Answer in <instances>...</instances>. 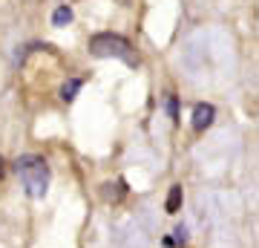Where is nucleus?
Wrapping results in <instances>:
<instances>
[{
    "mask_svg": "<svg viewBox=\"0 0 259 248\" xmlns=\"http://www.w3.org/2000/svg\"><path fill=\"white\" fill-rule=\"evenodd\" d=\"M15 170H18L20 182L26 188V193L32 199H40L49 188V165L44 156H35V153H26L15 162Z\"/></svg>",
    "mask_w": 259,
    "mask_h": 248,
    "instance_id": "obj_1",
    "label": "nucleus"
},
{
    "mask_svg": "<svg viewBox=\"0 0 259 248\" xmlns=\"http://www.w3.org/2000/svg\"><path fill=\"white\" fill-rule=\"evenodd\" d=\"M90 52L95 58H118V61H127V64H136L133 58V44L127 38L112 35V32H98V35L90 38Z\"/></svg>",
    "mask_w": 259,
    "mask_h": 248,
    "instance_id": "obj_2",
    "label": "nucleus"
},
{
    "mask_svg": "<svg viewBox=\"0 0 259 248\" xmlns=\"http://www.w3.org/2000/svg\"><path fill=\"white\" fill-rule=\"evenodd\" d=\"M213 119H216V107L213 104H196L193 107V130L196 133L207 130L213 124Z\"/></svg>",
    "mask_w": 259,
    "mask_h": 248,
    "instance_id": "obj_3",
    "label": "nucleus"
},
{
    "mask_svg": "<svg viewBox=\"0 0 259 248\" xmlns=\"http://www.w3.org/2000/svg\"><path fill=\"white\" fill-rule=\"evenodd\" d=\"M182 199H185V191H182V185H173L170 193H167V202H164V211L167 214H176L182 208Z\"/></svg>",
    "mask_w": 259,
    "mask_h": 248,
    "instance_id": "obj_4",
    "label": "nucleus"
},
{
    "mask_svg": "<svg viewBox=\"0 0 259 248\" xmlns=\"http://www.w3.org/2000/svg\"><path fill=\"white\" fill-rule=\"evenodd\" d=\"M83 87V81L81 78H69V81L64 84V87H61V101H75V95H78V90H81Z\"/></svg>",
    "mask_w": 259,
    "mask_h": 248,
    "instance_id": "obj_5",
    "label": "nucleus"
},
{
    "mask_svg": "<svg viewBox=\"0 0 259 248\" xmlns=\"http://www.w3.org/2000/svg\"><path fill=\"white\" fill-rule=\"evenodd\" d=\"M72 9L69 6H58L55 12H52V26H66V23H72Z\"/></svg>",
    "mask_w": 259,
    "mask_h": 248,
    "instance_id": "obj_6",
    "label": "nucleus"
},
{
    "mask_svg": "<svg viewBox=\"0 0 259 248\" xmlns=\"http://www.w3.org/2000/svg\"><path fill=\"white\" fill-rule=\"evenodd\" d=\"M167 113H170V119L179 121V101H176V95H167Z\"/></svg>",
    "mask_w": 259,
    "mask_h": 248,
    "instance_id": "obj_7",
    "label": "nucleus"
},
{
    "mask_svg": "<svg viewBox=\"0 0 259 248\" xmlns=\"http://www.w3.org/2000/svg\"><path fill=\"white\" fill-rule=\"evenodd\" d=\"M187 239V231H185V225H179L176 228V242H185Z\"/></svg>",
    "mask_w": 259,
    "mask_h": 248,
    "instance_id": "obj_8",
    "label": "nucleus"
},
{
    "mask_svg": "<svg viewBox=\"0 0 259 248\" xmlns=\"http://www.w3.org/2000/svg\"><path fill=\"white\" fill-rule=\"evenodd\" d=\"M0 170H3V159H0Z\"/></svg>",
    "mask_w": 259,
    "mask_h": 248,
    "instance_id": "obj_9",
    "label": "nucleus"
}]
</instances>
